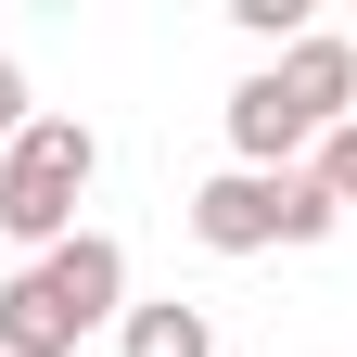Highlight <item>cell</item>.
<instances>
[{"label":"cell","mask_w":357,"mask_h":357,"mask_svg":"<svg viewBox=\"0 0 357 357\" xmlns=\"http://www.w3.org/2000/svg\"><path fill=\"white\" fill-rule=\"evenodd\" d=\"M178 217H192V243H204V255H268V243H332V230H344V204H332L306 166H281V178L217 166Z\"/></svg>","instance_id":"6da1fadb"},{"label":"cell","mask_w":357,"mask_h":357,"mask_svg":"<svg viewBox=\"0 0 357 357\" xmlns=\"http://www.w3.org/2000/svg\"><path fill=\"white\" fill-rule=\"evenodd\" d=\"M102 178V141H89L77 115H38L13 153H0V243H26V255H52L77 243V192Z\"/></svg>","instance_id":"7a4b0ae2"},{"label":"cell","mask_w":357,"mask_h":357,"mask_svg":"<svg viewBox=\"0 0 357 357\" xmlns=\"http://www.w3.org/2000/svg\"><path fill=\"white\" fill-rule=\"evenodd\" d=\"M38 268V294L64 306L77 332H102V319H128V243L115 230H77V243H52V255H26Z\"/></svg>","instance_id":"3957f363"},{"label":"cell","mask_w":357,"mask_h":357,"mask_svg":"<svg viewBox=\"0 0 357 357\" xmlns=\"http://www.w3.org/2000/svg\"><path fill=\"white\" fill-rule=\"evenodd\" d=\"M268 77H281V102H294L306 128H319V141H332V128H357V38L306 26V38H294V52L268 64Z\"/></svg>","instance_id":"277c9868"},{"label":"cell","mask_w":357,"mask_h":357,"mask_svg":"<svg viewBox=\"0 0 357 357\" xmlns=\"http://www.w3.org/2000/svg\"><path fill=\"white\" fill-rule=\"evenodd\" d=\"M77 344H89V332L38 294V268H13V281H0V357H77Z\"/></svg>","instance_id":"5b68a950"},{"label":"cell","mask_w":357,"mask_h":357,"mask_svg":"<svg viewBox=\"0 0 357 357\" xmlns=\"http://www.w3.org/2000/svg\"><path fill=\"white\" fill-rule=\"evenodd\" d=\"M115 344H128V357H217V319H204V306H178V294H153V306H128V319H115Z\"/></svg>","instance_id":"8992f818"},{"label":"cell","mask_w":357,"mask_h":357,"mask_svg":"<svg viewBox=\"0 0 357 357\" xmlns=\"http://www.w3.org/2000/svg\"><path fill=\"white\" fill-rule=\"evenodd\" d=\"M306 178H319V192H332V204L357 217V128H332V141H319V153H306Z\"/></svg>","instance_id":"52a82bcc"},{"label":"cell","mask_w":357,"mask_h":357,"mask_svg":"<svg viewBox=\"0 0 357 357\" xmlns=\"http://www.w3.org/2000/svg\"><path fill=\"white\" fill-rule=\"evenodd\" d=\"M230 26H243V38H281V52H294V38H306V0H230Z\"/></svg>","instance_id":"ba28073f"},{"label":"cell","mask_w":357,"mask_h":357,"mask_svg":"<svg viewBox=\"0 0 357 357\" xmlns=\"http://www.w3.org/2000/svg\"><path fill=\"white\" fill-rule=\"evenodd\" d=\"M26 128H38V102H26V64H13V52H0V153H13V141H26Z\"/></svg>","instance_id":"9c48e42d"}]
</instances>
